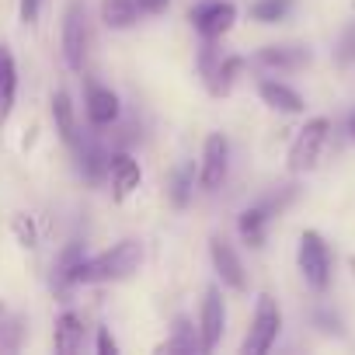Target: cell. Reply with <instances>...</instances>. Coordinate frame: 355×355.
Wrapping results in <instances>:
<instances>
[{
    "instance_id": "1",
    "label": "cell",
    "mask_w": 355,
    "mask_h": 355,
    "mask_svg": "<svg viewBox=\"0 0 355 355\" xmlns=\"http://www.w3.org/2000/svg\"><path fill=\"white\" fill-rule=\"evenodd\" d=\"M143 261V248L136 241H119L108 251L94 254V258H80L73 265L70 286H98V282H122L129 279Z\"/></svg>"
},
{
    "instance_id": "2",
    "label": "cell",
    "mask_w": 355,
    "mask_h": 355,
    "mask_svg": "<svg viewBox=\"0 0 355 355\" xmlns=\"http://www.w3.org/2000/svg\"><path fill=\"white\" fill-rule=\"evenodd\" d=\"M296 265L306 279L310 289L324 293L331 286V248L317 230H303L300 234V251H296Z\"/></svg>"
},
{
    "instance_id": "3",
    "label": "cell",
    "mask_w": 355,
    "mask_h": 355,
    "mask_svg": "<svg viewBox=\"0 0 355 355\" xmlns=\"http://www.w3.org/2000/svg\"><path fill=\"white\" fill-rule=\"evenodd\" d=\"M327 136H331V122L327 119H310L300 132H296V139L289 143V171L293 174H306V171H313L317 164H320V153H324V146H327Z\"/></svg>"
},
{
    "instance_id": "4",
    "label": "cell",
    "mask_w": 355,
    "mask_h": 355,
    "mask_svg": "<svg viewBox=\"0 0 355 355\" xmlns=\"http://www.w3.org/2000/svg\"><path fill=\"white\" fill-rule=\"evenodd\" d=\"M279 331H282L279 303H275L268 293H261V296H258V310H254V317H251V327H248V338H244L241 352H244V355H265V352H272Z\"/></svg>"
},
{
    "instance_id": "5",
    "label": "cell",
    "mask_w": 355,
    "mask_h": 355,
    "mask_svg": "<svg viewBox=\"0 0 355 355\" xmlns=\"http://www.w3.org/2000/svg\"><path fill=\"white\" fill-rule=\"evenodd\" d=\"M237 21V8L230 4V0H202V4L192 8V25L202 39H220L234 28Z\"/></svg>"
},
{
    "instance_id": "6",
    "label": "cell",
    "mask_w": 355,
    "mask_h": 355,
    "mask_svg": "<svg viewBox=\"0 0 355 355\" xmlns=\"http://www.w3.org/2000/svg\"><path fill=\"white\" fill-rule=\"evenodd\" d=\"M230 167V143L223 139V132H209L202 143V164H199V185L206 192H216L227 178Z\"/></svg>"
},
{
    "instance_id": "7",
    "label": "cell",
    "mask_w": 355,
    "mask_h": 355,
    "mask_svg": "<svg viewBox=\"0 0 355 355\" xmlns=\"http://www.w3.org/2000/svg\"><path fill=\"white\" fill-rule=\"evenodd\" d=\"M84 21H87L84 8L70 4L63 18V56L70 70H84V60H87V25Z\"/></svg>"
},
{
    "instance_id": "8",
    "label": "cell",
    "mask_w": 355,
    "mask_h": 355,
    "mask_svg": "<svg viewBox=\"0 0 355 355\" xmlns=\"http://www.w3.org/2000/svg\"><path fill=\"white\" fill-rule=\"evenodd\" d=\"M223 324H227V306H223V296H220V286H209L206 289V300H202V317H199V338H202V352H213L223 338Z\"/></svg>"
},
{
    "instance_id": "9",
    "label": "cell",
    "mask_w": 355,
    "mask_h": 355,
    "mask_svg": "<svg viewBox=\"0 0 355 355\" xmlns=\"http://www.w3.org/2000/svg\"><path fill=\"white\" fill-rule=\"evenodd\" d=\"M209 258H213V268L220 272V279H223V286H230V289H248V275H244V265H241V258H237V251L223 241V237H213L209 241Z\"/></svg>"
},
{
    "instance_id": "10",
    "label": "cell",
    "mask_w": 355,
    "mask_h": 355,
    "mask_svg": "<svg viewBox=\"0 0 355 355\" xmlns=\"http://www.w3.org/2000/svg\"><path fill=\"white\" fill-rule=\"evenodd\" d=\"M241 70H244V60H241V56L216 60L209 49H206V56H202V73H206V84H209L213 94H230Z\"/></svg>"
},
{
    "instance_id": "11",
    "label": "cell",
    "mask_w": 355,
    "mask_h": 355,
    "mask_svg": "<svg viewBox=\"0 0 355 355\" xmlns=\"http://www.w3.org/2000/svg\"><path fill=\"white\" fill-rule=\"evenodd\" d=\"M108 174H112V189H115V199H119V202L129 199V196L139 189V182H143V171H139V164H136L129 153L108 157Z\"/></svg>"
},
{
    "instance_id": "12",
    "label": "cell",
    "mask_w": 355,
    "mask_h": 355,
    "mask_svg": "<svg viewBox=\"0 0 355 355\" xmlns=\"http://www.w3.org/2000/svg\"><path fill=\"white\" fill-rule=\"evenodd\" d=\"M258 94H261V101L272 108V112H282V115H300L306 105H303V98H300V91H293L289 84H282V80H261L258 84Z\"/></svg>"
},
{
    "instance_id": "13",
    "label": "cell",
    "mask_w": 355,
    "mask_h": 355,
    "mask_svg": "<svg viewBox=\"0 0 355 355\" xmlns=\"http://www.w3.org/2000/svg\"><path fill=\"white\" fill-rule=\"evenodd\" d=\"M84 108H87V119H91L94 125H112V122L119 119V98H115V91H108V87H101V84H91V87H87Z\"/></svg>"
},
{
    "instance_id": "14",
    "label": "cell",
    "mask_w": 355,
    "mask_h": 355,
    "mask_svg": "<svg viewBox=\"0 0 355 355\" xmlns=\"http://www.w3.org/2000/svg\"><path fill=\"white\" fill-rule=\"evenodd\" d=\"M53 345H56L60 355H73V352H80V345H84V320H80L73 310H67V313L56 317Z\"/></svg>"
},
{
    "instance_id": "15",
    "label": "cell",
    "mask_w": 355,
    "mask_h": 355,
    "mask_svg": "<svg viewBox=\"0 0 355 355\" xmlns=\"http://www.w3.org/2000/svg\"><path fill=\"white\" fill-rule=\"evenodd\" d=\"M15 94H18V67L8 49H0V125L15 112Z\"/></svg>"
},
{
    "instance_id": "16",
    "label": "cell",
    "mask_w": 355,
    "mask_h": 355,
    "mask_svg": "<svg viewBox=\"0 0 355 355\" xmlns=\"http://www.w3.org/2000/svg\"><path fill=\"white\" fill-rule=\"evenodd\" d=\"M258 63L272 67V70H300V67L310 63V53L300 49V46H265L258 53Z\"/></svg>"
},
{
    "instance_id": "17",
    "label": "cell",
    "mask_w": 355,
    "mask_h": 355,
    "mask_svg": "<svg viewBox=\"0 0 355 355\" xmlns=\"http://www.w3.org/2000/svg\"><path fill=\"white\" fill-rule=\"evenodd\" d=\"M268 206H251V209H244L241 213V223H237V230H241V237H244V244L248 248H265V234H268Z\"/></svg>"
},
{
    "instance_id": "18",
    "label": "cell",
    "mask_w": 355,
    "mask_h": 355,
    "mask_svg": "<svg viewBox=\"0 0 355 355\" xmlns=\"http://www.w3.org/2000/svg\"><path fill=\"white\" fill-rule=\"evenodd\" d=\"M53 122H56V132H60V139H63V143H70V146H77V143H80V136H77L73 101H70V94H67V91H56V98H53Z\"/></svg>"
},
{
    "instance_id": "19",
    "label": "cell",
    "mask_w": 355,
    "mask_h": 355,
    "mask_svg": "<svg viewBox=\"0 0 355 355\" xmlns=\"http://www.w3.org/2000/svg\"><path fill=\"white\" fill-rule=\"evenodd\" d=\"M139 18V0H101V21L108 28H132Z\"/></svg>"
},
{
    "instance_id": "20",
    "label": "cell",
    "mask_w": 355,
    "mask_h": 355,
    "mask_svg": "<svg viewBox=\"0 0 355 355\" xmlns=\"http://www.w3.org/2000/svg\"><path fill=\"white\" fill-rule=\"evenodd\" d=\"M160 352H202L199 327H192L185 317H182V320H174V334L160 345Z\"/></svg>"
},
{
    "instance_id": "21",
    "label": "cell",
    "mask_w": 355,
    "mask_h": 355,
    "mask_svg": "<svg viewBox=\"0 0 355 355\" xmlns=\"http://www.w3.org/2000/svg\"><path fill=\"white\" fill-rule=\"evenodd\" d=\"M80 171H84L87 182H98V178L108 171V157H105V150L98 143H84L80 146Z\"/></svg>"
},
{
    "instance_id": "22",
    "label": "cell",
    "mask_w": 355,
    "mask_h": 355,
    "mask_svg": "<svg viewBox=\"0 0 355 355\" xmlns=\"http://www.w3.org/2000/svg\"><path fill=\"white\" fill-rule=\"evenodd\" d=\"M289 8H293V0H254L251 18L261 21V25H275V21H282L289 15Z\"/></svg>"
},
{
    "instance_id": "23",
    "label": "cell",
    "mask_w": 355,
    "mask_h": 355,
    "mask_svg": "<svg viewBox=\"0 0 355 355\" xmlns=\"http://www.w3.org/2000/svg\"><path fill=\"white\" fill-rule=\"evenodd\" d=\"M192 185H196V174H192V167L174 171V182H171V202H174V206H189Z\"/></svg>"
},
{
    "instance_id": "24",
    "label": "cell",
    "mask_w": 355,
    "mask_h": 355,
    "mask_svg": "<svg viewBox=\"0 0 355 355\" xmlns=\"http://www.w3.org/2000/svg\"><path fill=\"white\" fill-rule=\"evenodd\" d=\"M84 254H80V248L73 244V248H67L63 254H60V265H56V282H60V289H67L70 286V275H73V265L80 261Z\"/></svg>"
},
{
    "instance_id": "25",
    "label": "cell",
    "mask_w": 355,
    "mask_h": 355,
    "mask_svg": "<svg viewBox=\"0 0 355 355\" xmlns=\"http://www.w3.org/2000/svg\"><path fill=\"white\" fill-rule=\"evenodd\" d=\"M15 234L21 237L25 248H35V223L28 216H15Z\"/></svg>"
},
{
    "instance_id": "26",
    "label": "cell",
    "mask_w": 355,
    "mask_h": 355,
    "mask_svg": "<svg viewBox=\"0 0 355 355\" xmlns=\"http://www.w3.org/2000/svg\"><path fill=\"white\" fill-rule=\"evenodd\" d=\"M98 352L101 355H119V341L108 331H98Z\"/></svg>"
},
{
    "instance_id": "27",
    "label": "cell",
    "mask_w": 355,
    "mask_h": 355,
    "mask_svg": "<svg viewBox=\"0 0 355 355\" xmlns=\"http://www.w3.org/2000/svg\"><path fill=\"white\" fill-rule=\"evenodd\" d=\"M18 11H21V21L32 25V21L39 18V0H21V8H18Z\"/></svg>"
},
{
    "instance_id": "28",
    "label": "cell",
    "mask_w": 355,
    "mask_h": 355,
    "mask_svg": "<svg viewBox=\"0 0 355 355\" xmlns=\"http://www.w3.org/2000/svg\"><path fill=\"white\" fill-rule=\"evenodd\" d=\"M167 4H171V0H139V11H146V15H160Z\"/></svg>"
},
{
    "instance_id": "29",
    "label": "cell",
    "mask_w": 355,
    "mask_h": 355,
    "mask_svg": "<svg viewBox=\"0 0 355 355\" xmlns=\"http://www.w3.org/2000/svg\"><path fill=\"white\" fill-rule=\"evenodd\" d=\"M348 136H352V139H355V112H352V115H348Z\"/></svg>"
},
{
    "instance_id": "30",
    "label": "cell",
    "mask_w": 355,
    "mask_h": 355,
    "mask_svg": "<svg viewBox=\"0 0 355 355\" xmlns=\"http://www.w3.org/2000/svg\"><path fill=\"white\" fill-rule=\"evenodd\" d=\"M352 268H355V258H352Z\"/></svg>"
}]
</instances>
